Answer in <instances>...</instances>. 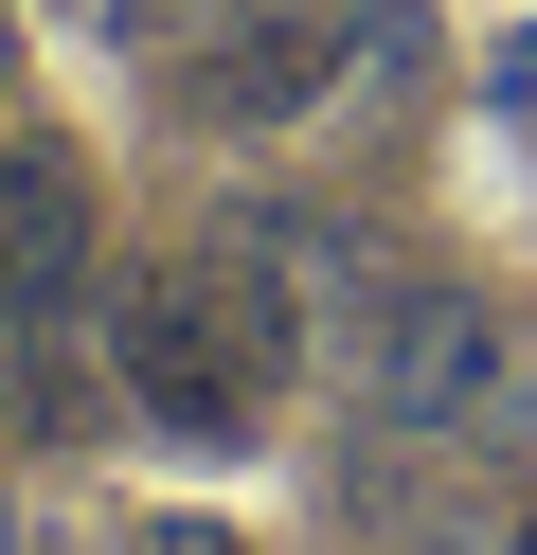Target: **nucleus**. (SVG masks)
Returning <instances> with one entry per match:
<instances>
[{"label": "nucleus", "instance_id": "nucleus-1", "mask_svg": "<svg viewBox=\"0 0 537 555\" xmlns=\"http://www.w3.org/2000/svg\"><path fill=\"white\" fill-rule=\"evenodd\" d=\"M286 269L251 251V233H215V251H162L126 269V412H162V430H251V395L286 376Z\"/></svg>", "mask_w": 537, "mask_h": 555}, {"label": "nucleus", "instance_id": "nucleus-2", "mask_svg": "<svg viewBox=\"0 0 537 555\" xmlns=\"http://www.w3.org/2000/svg\"><path fill=\"white\" fill-rule=\"evenodd\" d=\"M501 305L484 287H448V269H394L376 305H358V376H376V412L394 430H465V412L501 395Z\"/></svg>", "mask_w": 537, "mask_h": 555}, {"label": "nucleus", "instance_id": "nucleus-3", "mask_svg": "<svg viewBox=\"0 0 537 555\" xmlns=\"http://www.w3.org/2000/svg\"><path fill=\"white\" fill-rule=\"evenodd\" d=\"M90 305V180L54 144L0 162V359H54V323Z\"/></svg>", "mask_w": 537, "mask_h": 555}, {"label": "nucleus", "instance_id": "nucleus-4", "mask_svg": "<svg viewBox=\"0 0 537 555\" xmlns=\"http://www.w3.org/2000/svg\"><path fill=\"white\" fill-rule=\"evenodd\" d=\"M358 54H376V18H322V0H305V18H251V37H215L179 90H197V126H286V108H322Z\"/></svg>", "mask_w": 537, "mask_h": 555}, {"label": "nucleus", "instance_id": "nucleus-5", "mask_svg": "<svg viewBox=\"0 0 537 555\" xmlns=\"http://www.w3.org/2000/svg\"><path fill=\"white\" fill-rule=\"evenodd\" d=\"M143 555H233V538H215V519H143Z\"/></svg>", "mask_w": 537, "mask_h": 555}, {"label": "nucleus", "instance_id": "nucleus-6", "mask_svg": "<svg viewBox=\"0 0 537 555\" xmlns=\"http://www.w3.org/2000/svg\"><path fill=\"white\" fill-rule=\"evenodd\" d=\"M0 555H18V538H0Z\"/></svg>", "mask_w": 537, "mask_h": 555}]
</instances>
